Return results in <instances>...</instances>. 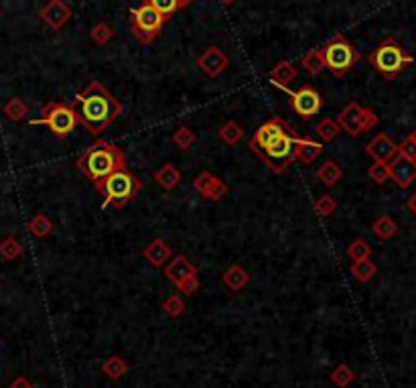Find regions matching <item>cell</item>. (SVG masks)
I'll return each instance as SVG.
<instances>
[{
  "mask_svg": "<svg viewBox=\"0 0 416 388\" xmlns=\"http://www.w3.org/2000/svg\"><path fill=\"white\" fill-rule=\"evenodd\" d=\"M347 256H349L351 261L370 258V256H372V246H370V242H367V240H364V238H358V240H353V242L347 246Z\"/></svg>",
  "mask_w": 416,
  "mask_h": 388,
  "instance_id": "836d02e7",
  "label": "cell"
},
{
  "mask_svg": "<svg viewBox=\"0 0 416 388\" xmlns=\"http://www.w3.org/2000/svg\"><path fill=\"white\" fill-rule=\"evenodd\" d=\"M335 123L339 124V128L349 134V137H360L367 130H372L374 126H378L380 118L378 114L372 110V108H365L358 102H349L339 114H337V120Z\"/></svg>",
  "mask_w": 416,
  "mask_h": 388,
  "instance_id": "9c48e42d",
  "label": "cell"
},
{
  "mask_svg": "<svg viewBox=\"0 0 416 388\" xmlns=\"http://www.w3.org/2000/svg\"><path fill=\"white\" fill-rule=\"evenodd\" d=\"M296 139H298V134H296V130L293 128V130L284 132L282 137H278L275 142H270L264 151H256L254 155H256L272 173L282 175L284 169L293 163V153H295Z\"/></svg>",
  "mask_w": 416,
  "mask_h": 388,
  "instance_id": "ba28073f",
  "label": "cell"
},
{
  "mask_svg": "<svg viewBox=\"0 0 416 388\" xmlns=\"http://www.w3.org/2000/svg\"><path fill=\"white\" fill-rule=\"evenodd\" d=\"M365 155H370L376 163H390L398 155V144L386 132H380L365 144Z\"/></svg>",
  "mask_w": 416,
  "mask_h": 388,
  "instance_id": "2e32d148",
  "label": "cell"
},
{
  "mask_svg": "<svg viewBox=\"0 0 416 388\" xmlns=\"http://www.w3.org/2000/svg\"><path fill=\"white\" fill-rule=\"evenodd\" d=\"M33 126L45 124L57 139H68L71 132L77 128L80 118H77V110L73 104L65 102H49L47 106L41 110V116L31 120Z\"/></svg>",
  "mask_w": 416,
  "mask_h": 388,
  "instance_id": "8992f818",
  "label": "cell"
},
{
  "mask_svg": "<svg viewBox=\"0 0 416 388\" xmlns=\"http://www.w3.org/2000/svg\"><path fill=\"white\" fill-rule=\"evenodd\" d=\"M367 177H370L376 185H384V183L390 179V173H388V163H374V165L367 169Z\"/></svg>",
  "mask_w": 416,
  "mask_h": 388,
  "instance_id": "f35d334b",
  "label": "cell"
},
{
  "mask_svg": "<svg viewBox=\"0 0 416 388\" xmlns=\"http://www.w3.org/2000/svg\"><path fill=\"white\" fill-rule=\"evenodd\" d=\"M193 187H195V192H199L209 201H220L229 192L226 181L220 179L218 175H213V173H209V171H203V173L195 177L193 179Z\"/></svg>",
  "mask_w": 416,
  "mask_h": 388,
  "instance_id": "5bb4252c",
  "label": "cell"
},
{
  "mask_svg": "<svg viewBox=\"0 0 416 388\" xmlns=\"http://www.w3.org/2000/svg\"><path fill=\"white\" fill-rule=\"evenodd\" d=\"M191 275H197V266L193 265L189 258L183 256V254H177L175 258H171L165 265V277H167V281L173 282L175 287L181 281H185Z\"/></svg>",
  "mask_w": 416,
  "mask_h": 388,
  "instance_id": "e0dca14e",
  "label": "cell"
},
{
  "mask_svg": "<svg viewBox=\"0 0 416 388\" xmlns=\"http://www.w3.org/2000/svg\"><path fill=\"white\" fill-rule=\"evenodd\" d=\"M167 20L169 18L165 15H160L146 0H142V4L137 6L130 15V31H132L137 41H140L142 45H149L163 31V25Z\"/></svg>",
  "mask_w": 416,
  "mask_h": 388,
  "instance_id": "52a82bcc",
  "label": "cell"
},
{
  "mask_svg": "<svg viewBox=\"0 0 416 388\" xmlns=\"http://www.w3.org/2000/svg\"><path fill=\"white\" fill-rule=\"evenodd\" d=\"M289 96H291L289 104L303 120H311L313 116L319 114L323 108V98L311 84H303L296 92H289Z\"/></svg>",
  "mask_w": 416,
  "mask_h": 388,
  "instance_id": "30bf717a",
  "label": "cell"
},
{
  "mask_svg": "<svg viewBox=\"0 0 416 388\" xmlns=\"http://www.w3.org/2000/svg\"><path fill=\"white\" fill-rule=\"evenodd\" d=\"M155 11L169 18L175 11H179V0H146Z\"/></svg>",
  "mask_w": 416,
  "mask_h": 388,
  "instance_id": "ab89813d",
  "label": "cell"
},
{
  "mask_svg": "<svg viewBox=\"0 0 416 388\" xmlns=\"http://www.w3.org/2000/svg\"><path fill=\"white\" fill-rule=\"evenodd\" d=\"M41 20L51 27L53 31H61L71 18V8L63 0H49L41 11H39Z\"/></svg>",
  "mask_w": 416,
  "mask_h": 388,
  "instance_id": "9a60e30c",
  "label": "cell"
},
{
  "mask_svg": "<svg viewBox=\"0 0 416 388\" xmlns=\"http://www.w3.org/2000/svg\"><path fill=\"white\" fill-rule=\"evenodd\" d=\"M140 192H142V181L132 171H128V167H126V169L112 173L102 183V187H100V194L104 195L102 206L104 208L112 206V208L120 210L126 204L134 201Z\"/></svg>",
  "mask_w": 416,
  "mask_h": 388,
  "instance_id": "277c9868",
  "label": "cell"
},
{
  "mask_svg": "<svg viewBox=\"0 0 416 388\" xmlns=\"http://www.w3.org/2000/svg\"><path fill=\"white\" fill-rule=\"evenodd\" d=\"M222 282L226 284L232 293H240L244 287L250 282V273L240 265L227 266V270L222 275Z\"/></svg>",
  "mask_w": 416,
  "mask_h": 388,
  "instance_id": "44dd1931",
  "label": "cell"
},
{
  "mask_svg": "<svg viewBox=\"0 0 416 388\" xmlns=\"http://www.w3.org/2000/svg\"><path fill=\"white\" fill-rule=\"evenodd\" d=\"M71 104L77 110L80 124L86 126L92 137H100L122 114L120 102L100 82H89L80 94H75Z\"/></svg>",
  "mask_w": 416,
  "mask_h": 388,
  "instance_id": "6da1fadb",
  "label": "cell"
},
{
  "mask_svg": "<svg viewBox=\"0 0 416 388\" xmlns=\"http://www.w3.org/2000/svg\"><path fill=\"white\" fill-rule=\"evenodd\" d=\"M323 153V144L313 141L309 137H298L295 144V153H293V161H298L303 165H311L317 157H321Z\"/></svg>",
  "mask_w": 416,
  "mask_h": 388,
  "instance_id": "d6986e66",
  "label": "cell"
},
{
  "mask_svg": "<svg viewBox=\"0 0 416 388\" xmlns=\"http://www.w3.org/2000/svg\"><path fill=\"white\" fill-rule=\"evenodd\" d=\"M102 370L108 378H112V380H118L122 378L126 370H128V364L122 360L120 356H112V358H108L104 364H102Z\"/></svg>",
  "mask_w": 416,
  "mask_h": 388,
  "instance_id": "f546056e",
  "label": "cell"
},
{
  "mask_svg": "<svg viewBox=\"0 0 416 388\" xmlns=\"http://www.w3.org/2000/svg\"><path fill=\"white\" fill-rule=\"evenodd\" d=\"M335 210H337V201L331 194H323L315 201V212L319 213L321 218H329Z\"/></svg>",
  "mask_w": 416,
  "mask_h": 388,
  "instance_id": "d590c367",
  "label": "cell"
},
{
  "mask_svg": "<svg viewBox=\"0 0 416 388\" xmlns=\"http://www.w3.org/2000/svg\"><path fill=\"white\" fill-rule=\"evenodd\" d=\"M289 130H293V126L286 123V120H282L280 116H275V118H270V120H266V123L262 124L258 130H254V134H252V139L248 142V146H250L252 153L264 151L270 142H275L278 137H282Z\"/></svg>",
  "mask_w": 416,
  "mask_h": 388,
  "instance_id": "8fae6325",
  "label": "cell"
},
{
  "mask_svg": "<svg viewBox=\"0 0 416 388\" xmlns=\"http://www.w3.org/2000/svg\"><path fill=\"white\" fill-rule=\"evenodd\" d=\"M173 142L177 144L179 151H189L191 146L197 142V134H195L191 128H187V126H179V128L175 130Z\"/></svg>",
  "mask_w": 416,
  "mask_h": 388,
  "instance_id": "1f68e13d",
  "label": "cell"
},
{
  "mask_svg": "<svg viewBox=\"0 0 416 388\" xmlns=\"http://www.w3.org/2000/svg\"><path fill=\"white\" fill-rule=\"evenodd\" d=\"M11 388H33V384H31V382H29V380H27L25 376H18L17 380H15V382L11 384Z\"/></svg>",
  "mask_w": 416,
  "mask_h": 388,
  "instance_id": "7bdbcfd3",
  "label": "cell"
},
{
  "mask_svg": "<svg viewBox=\"0 0 416 388\" xmlns=\"http://www.w3.org/2000/svg\"><path fill=\"white\" fill-rule=\"evenodd\" d=\"M75 167L94 183V187L100 192L102 183L108 177L120 169H126V155L120 146L112 142L98 141L94 142L86 153L75 161Z\"/></svg>",
  "mask_w": 416,
  "mask_h": 388,
  "instance_id": "7a4b0ae2",
  "label": "cell"
},
{
  "mask_svg": "<svg viewBox=\"0 0 416 388\" xmlns=\"http://www.w3.org/2000/svg\"><path fill=\"white\" fill-rule=\"evenodd\" d=\"M398 153L408 159H416V141L410 134L402 141V144H398Z\"/></svg>",
  "mask_w": 416,
  "mask_h": 388,
  "instance_id": "b9f144b4",
  "label": "cell"
},
{
  "mask_svg": "<svg viewBox=\"0 0 416 388\" xmlns=\"http://www.w3.org/2000/svg\"><path fill=\"white\" fill-rule=\"evenodd\" d=\"M370 65L380 73L384 80H394L406 68H410L415 63V57L408 54L396 39H386L380 45L370 54L367 57Z\"/></svg>",
  "mask_w": 416,
  "mask_h": 388,
  "instance_id": "3957f363",
  "label": "cell"
},
{
  "mask_svg": "<svg viewBox=\"0 0 416 388\" xmlns=\"http://www.w3.org/2000/svg\"><path fill=\"white\" fill-rule=\"evenodd\" d=\"M220 2H222V4H224V6H232V4H234V2H236V0H220Z\"/></svg>",
  "mask_w": 416,
  "mask_h": 388,
  "instance_id": "bcb514c9",
  "label": "cell"
},
{
  "mask_svg": "<svg viewBox=\"0 0 416 388\" xmlns=\"http://www.w3.org/2000/svg\"><path fill=\"white\" fill-rule=\"evenodd\" d=\"M29 230H31V234L35 236V238H45V236H49L53 230V222L45 215V213H37L35 218L29 222Z\"/></svg>",
  "mask_w": 416,
  "mask_h": 388,
  "instance_id": "4dcf8cb0",
  "label": "cell"
},
{
  "mask_svg": "<svg viewBox=\"0 0 416 388\" xmlns=\"http://www.w3.org/2000/svg\"><path fill=\"white\" fill-rule=\"evenodd\" d=\"M410 137H412V139H415V141H416V128H415V130H412V132H410Z\"/></svg>",
  "mask_w": 416,
  "mask_h": 388,
  "instance_id": "7dc6e473",
  "label": "cell"
},
{
  "mask_svg": "<svg viewBox=\"0 0 416 388\" xmlns=\"http://www.w3.org/2000/svg\"><path fill=\"white\" fill-rule=\"evenodd\" d=\"M155 181L165 192H173L175 187L181 183V171L171 163H165L155 173Z\"/></svg>",
  "mask_w": 416,
  "mask_h": 388,
  "instance_id": "7402d4cb",
  "label": "cell"
},
{
  "mask_svg": "<svg viewBox=\"0 0 416 388\" xmlns=\"http://www.w3.org/2000/svg\"><path fill=\"white\" fill-rule=\"evenodd\" d=\"M89 37H92V41L96 45H106V43H110L114 39V29L108 23H98V25L92 27Z\"/></svg>",
  "mask_w": 416,
  "mask_h": 388,
  "instance_id": "e575fe53",
  "label": "cell"
},
{
  "mask_svg": "<svg viewBox=\"0 0 416 388\" xmlns=\"http://www.w3.org/2000/svg\"><path fill=\"white\" fill-rule=\"evenodd\" d=\"M2 112L6 114V118H8V120H13V123H20V120L27 116L29 108H27V104H25L18 96H13V98L4 104Z\"/></svg>",
  "mask_w": 416,
  "mask_h": 388,
  "instance_id": "83f0119b",
  "label": "cell"
},
{
  "mask_svg": "<svg viewBox=\"0 0 416 388\" xmlns=\"http://www.w3.org/2000/svg\"><path fill=\"white\" fill-rule=\"evenodd\" d=\"M244 128L236 120H227L220 126V139L226 142L227 146H234L242 141Z\"/></svg>",
  "mask_w": 416,
  "mask_h": 388,
  "instance_id": "4316f807",
  "label": "cell"
},
{
  "mask_svg": "<svg viewBox=\"0 0 416 388\" xmlns=\"http://www.w3.org/2000/svg\"><path fill=\"white\" fill-rule=\"evenodd\" d=\"M406 210H408V212L412 213V215L416 218V192L410 195L408 199H406Z\"/></svg>",
  "mask_w": 416,
  "mask_h": 388,
  "instance_id": "ee69618b",
  "label": "cell"
},
{
  "mask_svg": "<svg viewBox=\"0 0 416 388\" xmlns=\"http://www.w3.org/2000/svg\"><path fill=\"white\" fill-rule=\"evenodd\" d=\"M142 256L153 268H160V266H165L173 258V250L165 240L155 238V240H151L146 246L142 248Z\"/></svg>",
  "mask_w": 416,
  "mask_h": 388,
  "instance_id": "ac0fdd59",
  "label": "cell"
},
{
  "mask_svg": "<svg viewBox=\"0 0 416 388\" xmlns=\"http://www.w3.org/2000/svg\"><path fill=\"white\" fill-rule=\"evenodd\" d=\"M191 2H193V0H179V11H181V8H187Z\"/></svg>",
  "mask_w": 416,
  "mask_h": 388,
  "instance_id": "f6af8a7d",
  "label": "cell"
},
{
  "mask_svg": "<svg viewBox=\"0 0 416 388\" xmlns=\"http://www.w3.org/2000/svg\"><path fill=\"white\" fill-rule=\"evenodd\" d=\"M353 378H355V374L349 370L346 364H339V366L333 370V374H331V380H333L337 387H341V388H346L347 384H351V382H353Z\"/></svg>",
  "mask_w": 416,
  "mask_h": 388,
  "instance_id": "74e56055",
  "label": "cell"
},
{
  "mask_svg": "<svg viewBox=\"0 0 416 388\" xmlns=\"http://www.w3.org/2000/svg\"><path fill=\"white\" fill-rule=\"evenodd\" d=\"M20 254H23V244L18 242L17 238L8 236L0 242V256L4 261H17Z\"/></svg>",
  "mask_w": 416,
  "mask_h": 388,
  "instance_id": "d6a6232c",
  "label": "cell"
},
{
  "mask_svg": "<svg viewBox=\"0 0 416 388\" xmlns=\"http://www.w3.org/2000/svg\"><path fill=\"white\" fill-rule=\"evenodd\" d=\"M372 230H374L376 238H380V240L386 242V240H390V238H394L398 234V224H396V220L392 215H380L372 224Z\"/></svg>",
  "mask_w": 416,
  "mask_h": 388,
  "instance_id": "cb8c5ba5",
  "label": "cell"
},
{
  "mask_svg": "<svg viewBox=\"0 0 416 388\" xmlns=\"http://www.w3.org/2000/svg\"><path fill=\"white\" fill-rule=\"evenodd\" d=\"M301 63H303V68H305V71H307L309 75H319L321 71L325 70L323 49H321V47H317V49H311V51H307V54L303 55Z\"/></svg>",
  "mask_w": 416,
  "mask_h": 388,
  "instance_id": "484cf974",
  "label": "cell"
},
{
  "mask_svg": "<svg viewBox=\"0 0 416 388\" xmlns=\"http://www.w3.org/2000/svg\"><path fill=\"white\" fill-rule=\"evenodd\" d=\"M296 75H298L296 65H293L286 59H282V61H278L277 65H275V70L270 71V82L280 89H286L291 82H295Z\"/></svg>",
  "mask_w": 416,
  "mask_h": 388,
  "instance_id": "ffe728a7",
  "label": "cell"
},
{
  "mask_svg": "<svg viewBox=\"0 0 416 388\" xmlns=\"http://www.w3.org/2000/svg\"><path fill=\"white\" fill-rule=\"evenodd\" d=\"M183 309H185V301H183V297L181 295H171L169 299L163 303V311L169 315V318H179L181 313H183Z\"/></svg>",
  "mask_w": 416,
  "mask_h": 388,
  "instance_id": "8d00e7d4",
  "label": "cell"
},
{
  "mask_svg": "<svg viewBox=\"0 0 416 388\" xmlns=\"http://www.w3.org/2000/svg\"><path fill=\"white\" fill-rule=\"evenodd\" d=\"M197 68L203 71L208 77H218V75H222L224 71L227 70V65H229V57L224 49H220V47H208L203 54L197 57Z\"/></svg>",
  "mask_w": 416,
  "mask_h": 388,
  "instance_id": "4fadbf2b",
  "label": "cell"
},
{
  "mask_svg": "<svg viewBox=\"0 0 416 388\" xmlns=\"http://www.w3.org/2000/svg\"><path fill=\"white\" fill-rule=\"evenodd\" d=\"M199 287H201V282H199V277H197V275H191L185 281H181L177 284L179 293H183V295H193V293H197Z\"/></svg>",
  "mask_w": 416,
  "mask_h": 388,
  "instance_id": "60d3db41",
  "label": "cell"
},
{
  "mask_svg": "<svg viewBox=\"0 0 416 388\" xmlns=\"http://www.w3.org/2000/svg\"><path fill=\"white\" fill-rule=\"evenodd\" d=\"M315 132L321 139V142H331L337 139V134L341 132V128H339V124L335 123L333 118H323L321 123L315 126Z\"/></svg>",
  "mask_w": 416,
  "mask_h": 388,
  "instance_id": "f1b7e54d",
  "label": "cell"
},
{
  "mask_svg": "<svg viewBox=\"0 0 416 388\" xmlns=\"http://www.w3.org/2000/svg\"><path fill=\"white\" fill-rule=\"evenodd\" d=\"M349 273H351V277H353L355 281L367 282L370 279H374V277L378 275V266L374 265L370 258H362V261H353Z\"/></svg>",
  "mask_w": 416,
  "mask_h": 388,
  "instance_id": "d4e9b609",
  "label": "cell"
},
{
  "mask_svg": "<svg viewBox=\"0 0 416 388\" xmlns=\"http://www.w3.org/2000/svg\"><path fill=\"white\" fill-rule=\"evenodd\" d=\"M388 173L400 189H408L416 181V159H408L398 153L388 163Z\"/></svg>",
  "mask_w": 416,
  "mask_h": 388,
  "instance_id": "7c38bea8",
  "label": "cell"
},
{
  "mask_svg": "<svg viewBox=\"0 0 416 388\" xmlns=\"http://www.w3.org/2000/svg\"><path fill=\"white\" fill-rule=\"evenodd\" d=\"M323 49V59H325V68L335 75V77H346V73L353 65L360 63L362 55L360 51L349 43V39L341 33L331 37L329 41L321 47Z\"/></svg>",
  "mask_w": 416,
  "mask_h": 388,
  "instance_id": "5b68a950",
  "label": "cell"
},
{
  "mask_svg": "<svg viewBox=\"0 0 416 388\" xmlns=\"http://www.w3.org/2000/svg\"><path fill=\"white\" fill-rule=\"evenodd\" d=\"M317 179L325 185V187H335L341 179H343V171L335 161H325L321 165V169L317 171Z\"/></svg>",
  "mask_w": 416,
  "mask_h": 388,
  "instance_id": "603a6c76",
  "label": "cell"
}]
</instances>
